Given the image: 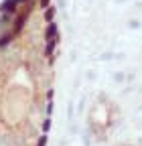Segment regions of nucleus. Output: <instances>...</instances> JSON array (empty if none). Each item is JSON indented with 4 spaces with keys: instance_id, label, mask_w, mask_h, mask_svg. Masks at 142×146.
Returning <instances> with one entry per match:
<instances>
[{
    "instance_id": "nucleus-1",
    "label": "nucleus",
    "mask_w": 142,
    "mask_h": 146,
    "mask_svg": "<svg viewBox=\"0 0 142 146\" xmlns=\"http://www.w3.org/2000/svg\"><path fill=\"white\" fill-rule=\"evenodd\" d=\"M2 10H4V12H6V10H8V12H14V10H16V0H6V2L2 4Z\"/></svg>"
},
{
    "instance_id": "nucleus-2",
    "label": "nucleus",
    "mask_w": 142,
    "mask_h": 146,
    "mask_svg": "<svg viewBox=\"0 0 142 146\" xmlns=\"http://www.w3.org/2000/svg\"><path fill=\"white\" fill-rule=\"evenodd\" d=\"M55 31H57V29H55V25H49V27H47L45 35H47V39H49V41H51V39H55V36H53V35H55Z\"/></svg>"
},
{
    "instance_id": "nucleus-3",
    "label": "nucleus",
    "mask_w": 142,
    "mask_h": 146,
    "mask_svg": "<svg viewBox=\"0 0 142 146\" xmlns=\"http://www.w3.org/2000/svg\"><path fill=\"white\" fill-rule=\"evenodd\" d=\"M51 16H53V8H49V10L45 12V18H47V21H51Z\"/></svg>"
}]
</instances>
